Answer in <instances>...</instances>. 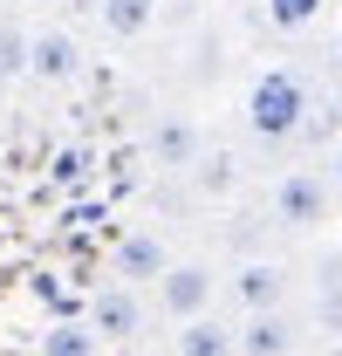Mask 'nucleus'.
I'll return each instance as SVG.
<instances>
[{
	"label": "nucleus",
	"mask_w": 342,
	"mask_h": 356,
	"mask_svg": "<svg viewBox=\"0 0 342 356\" xmlns=\"http://www.w3.org/2000/svg\"><path fill=\"white\" fill-rule=\"evenodd\" d=\"M206 185H213V192H219V185H233V158H213V165H206Z\"/></svg>",
	"instance_id": "2eb2a0df"
},
{
	"label": "nucleus",
	"mask_w": 342,
	"mask_h": 356,
	"mask_svg": "<svg viewBox=\"0 0 342 356\" xmlns=\"http://www.w3.org/2000/svg\"><path fill=\"white\" fill-rule=\"evenodd\" d=\"M89 329H96L103 343H130V336L144 329V302L130 295V281H117V288H96V302H89Z\"/></svg>",
	"instance_id": "f03ea898"
},
{
	"label": "nucleus",
	"mask_w": 342,
	"mask_h": 356,
	"mask_svg": "<svg viewBox=\"0 0 342 356\" xmlns=\"http://www.w3.org/2000/svg\"><path fill=\"white\" fill-rule=\"evenodd\" d=\"M281 288H288V274H281L274 261H247L240 274H233V295H240L247 309H274V302H281Z\"/></svg>",
	"instance_id": "6e6552de"
},
{
	"label": "nucleus",
	"mask_w": 342,
	"mask_h": 356,
	"mask_svg": "<svg viewBox=\"0 0 342 356\" xmlns=\"http://www.w3.org/2000/svg\"><path fill=\"white\" fill-rule=\"evenodd\" d=\"M35 7H48V0H35Z\"/></svg>",
	"instance_id": "a211bd4d"
},
{
	"label": "nucleus",
	"mask_w": 342,
	"mask_h": 356,
	"mask_svg": "<svg viewBox=\"0 0 342 356\" xmlns=\"http://www.w3.org/2000/svg\"><path fill=\"white\" fill-rule=\"evenodd\" d=\"M329 0H267V21L281 28V35H295V28H308L315 14H322Z\"/></svg>",
	"instance_id": "ddd939ff"
},
{
	"label": "nucleus",
	"mask_w": 342,
	"mask_h": 356,
	"mask_svg": "<svg viewBox=\"0 0 342 356\" xmlns=\"http://www.w3.org/2000/svg\"><path fill=\"white\" fill-rule=\"evenodd\" d=\"M171 343H178L185 356H226V350H240V336H233V329H219L213 315H185V329H178Z\"/></svg>",
	"instance_id": "9d476101"
},
{
	"label": "nucleus",
	"mask_w": 342,
	"mask_h": 356,
	"mask_svg": "<svg viewBox=\"0 0 342 356\" xmlns=\"http://www.w3.org/2000/svg\"><path fill=\"white\" fill-rule=\"evenodd\" d=\"M110 267H117V281L137 288V281H158V274L171 267V254H165V240H158V233H124V240H117V254H110Z\"/></svg>",
	"instance_id": "423d86ee"
},
{
	"label": "nucleus",
	"mask_w": 342,
	"mask_h": 356,
	"mask_svg": "<svg viewBox=\"0 0 342 356\" xmlns=\"http://www.w3.org/2000/svg\"><path fill=\"white\" fill-rule=\"evenodd\" d=\"M336 185H342V144H336Z\"/></svg>",
	"instance_id": "dca6fc26"
},
{
	"label": "nucleus",
	"mask_w": 342,
	"mask_h": 356,
	"mask_svg": "<svg viewBox=\"0 0 342 356\" xmlns=\"http://www.w3.org/2000/svg\"><path fill=\"white\" fill-rule=\"evenodd\" d=\"M96 343H103V336H96V329H76V322H55V329H42V350H48V356H89Z\"/></svg>",
	"instance_id": "f8f14e48"
},
{
	"label": "nucleus",
	"mask_w": 342,
	"mask_h": 356,
	"mask_svg": "<svg viewBox=\"0 0 342 356\" xmlns=\"http://www.w3.org/2000/svg\"><path fill=\"white\" fill-rule=\"evenodd\" d=\"M28 76V35L21 28H0V83Z\"/></svg>",
	"instance_id": "4468645a"
},
{
	"label": "nucleus",
	"mask_w": 342,
	"mask_h": 356,
	"mask_svg": "<svg viewBox=\"0 0 342 356\" xmlns=\"http://www.w3.org/2000/svg\"><path fill=\"white\" fill-rule=\"evenodd\" d=\"M308 83H301L295 69H260L254 89H247V131L260 144H281V137H295L308 124Z\"/></svg>",
	"instance_id": "f257e3e1"
},
{
	"label": "nucleus",
	"mask_w": 342,
	"mask_h": 356,
	"mask_svg": "<svg viewBox=\"0 0 342 356\" xmlns=\"http://www.w3.org/2000/svg\"><path fill=\"white\" fill-rule=\"evenodd\" d=\"M151 158H158L165 172H185V165H199V131H192L185 117H165V124L151 131Z\"/></svg>",
	"instance_id": "0eeeda50"
},
{
	"label": "nucleus",
	"mask_w": 342,
	"mask_h": 356,
	"mask_svg": "<svg viewBox=\"0 0 342 356\" xmlns=\"http://www.w3.org/2000/svg\"><path fill=\"white\" fill-rule=\"evenodd\" d=\"M158 295H165V309L185 322V315H199L206 302H213V267H199V261H178L158 274Z\"/></svg>",
	"instance_id": "39448f33"
},
{
	"label": "nucleus",
	"mask_w": 342,
	"mask_h": 356,
	"mask_svg": "<svg viewBox=\"0 0 342 356\" xmlns=\"http://www.w3.org/2000/svg\"><path fill=\"white\" fill-rule=\"evenodd\" d=\"M336 55H342V35H336Z\"/></svg>",
	"instance_id": "f3484780"
},
{
	"label": "nucleus",
	"mask_w": 342,
	"mask_h": 356,
	"mask_svg": "<svg viewBox=\"0 0 342 356\" xmlns=\"http://www.w3.org/2000/svg\"><path fill=\"white\" fill-rule=\"evenodd\" d=\"M240 350L247 356H281V350H295V329H288L274 309H254V322L240 329Z\"/></svg>",
	"instance_id": "9b49d317"
},
{
	"label": "nucleus",
	"mask_w": 342,
	"mask_h": 356,
	"mask_svg": "<svg viewBox=\"0 0 342 356\" xmlns=\"http://www.w3.org/2000/svg\"><path fill=\"white\" fill-rule=\"evenodd\" d=\"M322 213H329V185L315 172H288L274 185V220L281 226H315Z\"/></svg>",
	"instance_id": "7ed1b4c3"
},
{
	"label": "nucleus",
	"mask_w": 342,
	"mask_h": 356,
	"mask_svg": "<svg viewBox=\"0 0 342 356\" xmlns=\"http://www.w3.org/2000/svg\"><path fill=\"white\" fill-rule=\"evenodd\" d=\"M151 14H158V0H96V21H103V35H117V42H137V35L151 28Z\"/></svg>",
	"instance_id": "1a4fd4ad"
},
{
	"label": "nucleus",
	"mask_w": 342,
	"mask_h": 356,
	"mask_svg": "<svg viewBox=\"0 0 342 356\" xmlns=\"http://www.w3.org/2000/svg\"><path fill=\"white\" fill-rule=\"evenodd\" d=\"M76 69H83L76 35H62V28L28 35V76H35V83H76Z\"/></svg>",
	"instance_id": "20e7f679"
}]
</instances>
